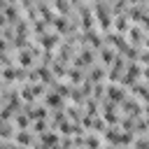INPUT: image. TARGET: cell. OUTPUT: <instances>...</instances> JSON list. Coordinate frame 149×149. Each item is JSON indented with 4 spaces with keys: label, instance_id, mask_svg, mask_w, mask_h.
Instances as JSON below:
<instances>
[{
    "label": "cell",
    "instance_id": "obj_2",
    "mask_svg": "<svg viewBox=\"0 0 149 149\" xmlns=\"http://www.w3.org/2000/svg\"><path fill=\"white\" fill-rule=\"evenodd\" d=\"M40 42H42V47L51 49V47H56V44H58V35H54V33H47V35H42V37H40Z\"/></svg>",
    "mask_w": 149,
    "mask_h": 149
},
{
    "label": "cell",
    "instance_id": "obj_12",
    "mask_svg": "<svg viewBox=\"0 0 149 149\" xmlns=\"http://www.w3.org/2000/svg\"><path fill=\"white\" fill-rule=\"evenodd\" d=\"M68 74H70V79H72V81H79V79H81V74H79V70H70Z\"/></svg>",
    "mask_w": 149,
    "mask_h": 149
},
{
    "label": "cell",
    "instance_id": "obj_15",
    "mask_svg": "<svg viewBox=\"0 0 149 149\" xmlns=\"http://www.w3.org/2000/svg\"><path fill=\"white\" fill-rule=\"evenodd\" d=\"M107 149H116V147H107Z\"/></svg>",
    "mask_w": 149,
    "mask_h": 149
},
{
    "label": "cell",
    "instance_id": "obj_8",
    "mask_svg": "<svg viewBox=\"0 0 149 149\" xmlns=\"http://www.w3.org/2000/svg\"><path fill=\"white\" fill-rule=\"evenodd\" d=\"M47 105L58 107V105H61V95H58V93H49V95H47Z\"/></svg>",
    "mask_w": 149,
    "mask_h": 149
},
{
    "label": "cell",
    "instance_id": "obj_14",
    "mask_svg": "<svg viewBox=\"0 0 149 149\" xmlns=\"http://www.w3.org/2000/svg\"><path fill=\"white\" fill-rule=\"evenodd\" d=\"M14 149H23V147H14Z\"/></svg>",
    "mask_w": 149,
    "mask_h": 149
},
{
    "label": "cell",
    "instance_id": "obj_3",
    "mask_svg": "<svg viewBox=\"0 0 149 149\" xmlns=\"http://www.w3.org/2000/svg\"><path fill=\"white\" fill-rule=\"evenodd\" d=\"M19 65H21V68H28V65H33V51L23 49V51L19 54Z\"/></svg>",
    "mask_w": 149,
    "mask_h": 149
},
{
    "label": "cell",
    "instance_id": "obj_4",
    "mask_svg": "<svg viewBox=\"0 0 149 149\" xmlns=\"http://www.w3.org/2000/svg\"><path fill=\"white\" fill-rule=\"evenodd\" d=\"M30 142H33V137H30L28 130H19V133H16V144L26 147V144H30Z\"/></svg>",
    "mask_w": 149,
    "mask_h": 149
},
{
    "label": "cell",
    "instance_id": "obj_9",
    "mask_svg": "<svg viewBox=\"0 0 149 149\" xmlns=\"http://www.w3.org/2000/svg\"><path fill=\"white\" fill-rule=\"evenodd\" d=\"M16 126L26 128V126H28V114H19V116H16Z\"/></svg>",
    "mask_w": 149,
    "mask_h": 149
},
{
    "label": "cell",
    "instance_id": "obj_10",
    "mask_svg": "<svg viewBox=\"0 0 149 149\" xmlns=\"http://www.w3.org/2000/svg\"><path fill=\"white\" fill-rule=\"evenodd\" d=\"M54 5H56V7H58V9H61V12H63V14H68V9H70V7H68V2H65V0H54Z\"/></svg>",
    "mask_w": 149,
    "mask_h": 149
},
{
    "label": "cell",
    "instance_id": "obj_11",
    "mask_svg": "<svg viewBox=\"0 0 149 149\" xmlns=\"http://www.w3.org/2000/svg\"><path fill=\"white\" fill-rule=\"evenodd\" d=\"M86 144H88L91 149H98V147H100V140H98V137H88V140H86Z\"/></svg>",
    "mask_w": 149,
    "mask_h": 149
},
{
    "label": "cell",
    "instance_id": "obj_6",
    "mask_svg": "<svg viewBox=\"0 0 149 149\" xmlns=\"http://www.w3.org/2000/svg\"><path fill=\"white\" fill-rule=\"evenodd\" d=\"M100 56H102V63H112L116 56H114V49H107V47H100Z\"/></svg>",
    "mask_w": 149,
    "mask_h": 149
},
{
    "label": "cell",
    "instance_id": "obj_13",
    "mask_svg": "<svg viewBox=\"0 0 149 149\" xmlns=\"http://www.w3.org/2000/svg\"><path fill=\"white\" fill-rule=\"evenodd\" d=\"M70 2H79V0H70Z\"/></svg>",
    "mask_w": 149,
    "mask_h": 149
},
{
    "label": "cell",
    "instance_id": "obj_1",
    "mask_svg": "<svg viewBox=\"0 0 149 149\" xmlns=\"http://www.w3.org/2000/svg\"><path fill=\"white\" fill-rule=\"evenodd\" d=\"M107 93H109V100H112V102H121V100H126V93H123L121 86H109Z\"/></svg>",
    "mask_w": 149,
    "mask_h": 149
},
{
    "label": "cell",
    "instance_id": "obj_5",
    "mask_svg": "<svg viewBox=\"0 0 149 149\" xmlns=\"http://www.w3.org/2000/svg\"><path fill=\"white\" fill-rule=\"evenodd\" d=\"M42 144L56 147V144H58V135H54V133H42Z\"/></svg>",
    "mask_w": 149,
    "mask_h": 149
},
{
    "label": "cell",
    "instance_id": "obj_7",
    "mask_svg": "<svg viewBox=\"0 0 149 149\" xmlns=\"http://www.w3.org/2000/svg\"><path fill=\"white\" fill-rule=\"evenodd\" d=\"M114 26H116V30H128V28H130V23L126 21V16H116Z\"/></svg>",
    "mask_w": 149,
    "mask_h": 149
}]
</instances>
